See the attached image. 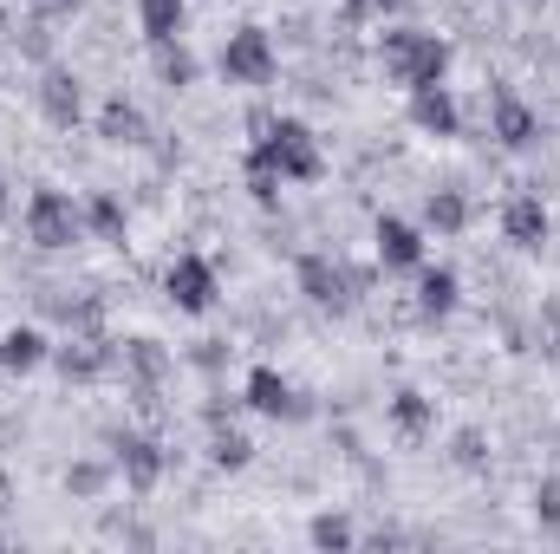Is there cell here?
Wrapping results in <instances>:
<instances>
[{
  "label": "cell",
  "instance_id": "6da1fadb",
  "mask_svg": "<svg viewBox=\"0 0 560 554\" xmlns=\"http://www.w3.org/2000/svg\"><path fill=\"white\" fill-rule=\"evenodd\" d=\"M385 72H392V85H405V92H423V85H443V66H450V46L436 39V33H411V26H398V33H385Z\"/></svg>",
  "mask_w": 560,
  "mask_h": 554
},
{
  "label": "cell",
  "instance_id": "7a4b0ae2",
  "mask_svg": "<svg viewBox=\"0 0 560 554\" xmlns=\"http://www.w3.org/2000/svg\"><path fill=\"white\" fill-rule=\"evenodd\" d=\"M255 163H268L280 183H313L319 176V143H313V131L300 118H280L275 131L255 143Z\"/></svg>",
  "mask_w": 560,
  "mask_h": 554
},
{
  "label": "cell",
  "instance_id": "3957f363",
  "mask_svg": "<svg viewBox=\"0 0 560 554\" xmlns=\"http://www.w3.org/2000/svg\"><path fill=\"white\" fill-rule=\"evenodd\" d=\"M79 229H85V216L72 209V196L33 189V203H26V235H33V249H72Z\"/></svg>",
  "mask_w": 560,
  "mask_h": 554
},
{
  "label": "cell",
  "instance_id": "277c9868",
  "mask_svg": "<svg viewBox=\"0 0 560 554\" xmlns=\"http://www.w3.org/2000/svg\"><path fill=\"white\" fill-rule=\"evenodd\" d=\"M222 72H229V85H268V79H275V46H268V33H261V26L229 33Z\"/></svg>",
  "mask_w": 560,
  "mask_h": 554
},
{
  "label": "cell",
  "instance_id": "5b68a950",
  "mask_svg": "<svg viewBox=\"0 0 560 554\" xmlns=\"http://www.w3.org/2000/svg\"><path fill=\"white\" fill-rule=\"evenodd\" d=\"M163 287H170V300H176L183 313H209V307H215V268H209L202 255H176L170 275H163Z\"/></svg>",
  "mask_w": 560,
  "mask_h": 554
},
{
  "label": "cell",
  "instance_id": "8992f818",
  "mask_svg": "<svg viewBox=\"0 0 560 554\" xmlns=\"http://www.w3.org/2000/svg\"><path fill=\"white\" fill-rule=\"evenodd\" d=\"M300 287H306V300H319V307H352V275H346L339 262H326V255H306V262H300Z\"/></svg>",
  "mask_w": 560,
  "mask_h": 554
},
{
  "label": "cell",
  "instance_id": "52a82bcc",
  "mask_svg": "<svg viewBox=\"0 0 560 554\" xmlns=\"http://www.w3.org/2000/svg\"><path fill=\"white\" fill-rule=\"evenodd\" d=\"M248 405L261 417H300V399H293V385L280 379L275 366H255L248 372Z\"/></svg>",
  "mask_w": 560,
  "mask_h": 554
},
{
  "label": "cell",
  "instance_id": "ba28073f",
  "mask_svg": "<svg viewBox=\"0 0 560 554\" xmlns=\"http://www.w3.org/2000/svg\"><path fill=\"white\" fill-rule=\"evenodd\" d=\"M502 235H509L515 249H541V242H548V209H541L535 196H515V203L502 209Z\"/></svg>",
  "mask_w": 560,
  "mask_h": 554
},
{
  "label": "cell",
  "instance_id": "9c48e42d",
  "mask_svg": "<svg viewBox=\"0 0 560 554\" xmlns=\"http://www.w3.org/2000/svg\"><path fill=\"white\" fill-rule=\"evenodd\" d=\"M378 262H385V268H418L423 262V235L411 229V222L385 216V222H378Z\"/></svg>",
  "mask_w": 560,
  "mask_h": 554
},
{
  "label": "cell",
  "instance_id": "30bf717a",
  "mask_svg": "<svg viewBox=\"0 0 560 554\" xmlns=\"http://www.w3.org/2000/svg\"><path fill=\"white\" fill-rule=\"evenodd\" d=\"M411 118H418L423 131H436V138H456V99L443 92V85H423V92H411Z\"/></svg>",
  "mask_w": 560,
  "mask_h": 554
},
{
  "label": "cell",
  "instance_id": "8fae6325",
  "mask_svg": "<svg viewBox=\"0 0 560 554\" xmlns=\"http://www.w3.org/2000/svg\"><path fill=\"white\" fill-rule=\"evenodd\" d=\"M495 138L509 143V150H522V143L535 138V112L515 92H495Z\"/></svg>",
  "mask_w": 560,
  "mask_h": 554
},
{
  "label": "cell",
  "instance_id": "7c38bea8",
  "mask_svg": "<svg viewBox=\"0 0 560 554\" xmlns=\"http://www.w3.org/2000/svg\"><path fill=\"white\" fill-rule=\"evenodd\" d=\"M39 105H46V118H52V125H79V112H85V99H79V79L52 72V79L39 85Z\"/></svg>",
  "mask_w": 560,
  "mask_h": 554
},
{
  "label": "cell",
  "instance_id": "4fadbf2b",
  "mask_svg": "<svg viewBox=\"0 0 560 554\" xmlns=\"http://www.w3.org/2000/svg\"><path fill=\"white\" fill-rule=\"evenodd\" d=\"M118 470H125L138 489H150V483L163 476V457H156V443H150V437H125V443H118Z\"/></svg>",
  "mask_w": 560,
  "mask_h": 554
},
{
  "label": "cell",
  "instance_id": "5bb4252c",
  "mask_svg": "<svg viewBox=\"0 0 560 554\" xmlns=\"http://www.w3.org/2000/svg\"><path fill=\"white\" fill-rule=\"evenodd\" d=\"M138 20H143L150 46H170L183 33V0H138Z\"/></svg>",
  "mask_w": 560,
  "mask_h": 554
},
{
  "label": "cell",
  "instance_id": "9a60e30c",
  "mask_svg": "<svg viewBox=\"0 0 560 554\" xmlns=\"http://www.w3.org/2000/svg\"><path fill=\"white\" fill-rule=\"evenodd\" d=\"M39 359H46V339H39V333H7V339H0V366H7V372H33Z\"/></svg>",
  "mask_w": 560,
  "mask_h": 554
},
{
  "label": "cell",
  "instance_id": "2e32d148",
  "mask_svg": "<svg viewBox=\"0 0 560 554\" xmlns=\"http://www.w3.org/2000/svg\"><path fill=\"white\" fill-rule=\"evenodd\" d=\"M392 424H398L405 437H423V430L436 424V412H430V399H423V392H398V399H392Z\"/></svg>",
  "mask_w": 560,
  "mask_h": 554
},
{
  "label": "cell",
  "instance_id": "e0dca14e",
  "mask_svg": "<svg viewBox=\"0 0 560 554\" xmlns=\"http://www.w3.org/2000/svg\"><path fill=\"white\" fill-rule=\"evenodd\" d=\"M98 131H105L112 143H143V112H138V105H125V99H118V105H105Z\"/></svg>",
  "mask_w": 560,
  "mask_h": 554
},
{
  "label": "cell",
  "instance_id": "ac0fdd59",
  "mask_svg": "<svg viewBox=\"0 0 560 554\" xmlns=\"http://www.w3.org/2000/svg\"><path fill=\"white\" fill-rule=\"evenodd\" d=\"M423 216H430V229H436V235H456V229H463V222H469V203H463V196H456V189H436V196H430V209H423Z\"/></svg>",
  "mask_w": 560,
  "mask_h": 554
},
{
  "label": "cell",
  "instance_id": "d6986e66",
  "mask_svg": "<svg viewBox=\"0 0 560 554\" xmlns=\"http://www.w3.org/2000/svg\"><path fill=\"white\" fill-rule=\"evenodd\" d=\"M423 307H430V313H450V307H456V275H450V268H430V275H423Z\"/></svg>",
  "mask_w": 560,
  "mask_h": 554
},
{
  "label": "cell",
  "instance_id": "ffe728a7",
  "mask_svg": "<svg viewBox=\"0 0 560 554\" xmlns=\"http://www.w3.org/2000/svg\"><path fill=\"white\" fill-rule=\"evenodd\" d=\"M85 222H92L98 235H125V209H118L112 196H92V203H85Z\"/></svg>",
  "mask_w": 560,
  "mask_h": 554
},
{
  "label": "cell",
  "instance_id": "44dd1931",
  "mask_svg": "<svg viewBox=\"0 0 560 554\" xmlns=\"http://www.w3.org/2000/svg\"><path fill=\"white\" fill-rule=\"evenodd\" d=\"M215 463H222V470H242V463H248V437L222 430V437H215Z\"/></svg>",
  "mask_w": 560,
  "mask_h": 554
},
{
  "label": "cell",
  "instance_id": "7402d4cb",
  "mask_svg": "<svg viewBox=\"0 0 560 554\" xmlns=\"http://www.w3.org/2000/svg\"><path fill=\"white\" fill-rule=\"evenodd\" d=\"M313 542H319V549H346V542H352V529H346L339 516H319V522H313Z\"/></svg>",
  "mask_w": 560,
  "mask_h": 554
},
{
  "label": "cell",
  "instance_id": "603a6c76",
  "mask_svg": "<svg viewBox=\"0 0 560 554\" xmlns=\"http://www.w3.org/2000/svg\"><path fill=\"white\" fill-rule=\"evenodd\" d=\"M189 72H196V59H189V53H170V46H163V79H170V85H189Z\"/></svg>",
  "mask_w": 560,
  "mask_h": 554
},
{
  "label": "cell",
  "instance_id": "cb8c5ba5",
  "mask_svg": "<svg viewBox=\"0 0 560 554\" xmlns=\"http://www.w3.org/2000/svg\"><path fill=\"white\" fill-rule=\"evenodd\" d=\"M535 509H541V522H560V476H548V483L535 489Z\"/></svg>",
  "mask_w": 560,
  "mask_h": 554
},
{
  "label": "cell",
  "instance_id": "d4e9b609",
  "mask_svg": "<svg viewBox=\"0 0 560 554\" xmlns=\"http://www.w3.org/2000/svg\"><path fill=\"white\" fill-rule=\"evenodd\" d=\"M541 320H548V353H560V300L541 307Z\"/></svg>",
  "mask_w": 560,
  "mask_h": 554
},
{
  "label": "cell",
  "instance_id": "484cf974",
  "mask_svg": "<svg viewBox=\"0 0 560 554\" xmlns=\"http://www.w3.org/2000/svg\"><path fill=\"white\" fill-rule=\"evenodd\" d=\"M456 457H463V463H476V457H482V437H476V430H463V437H456Z\"/></svg>",
  "mask_w": 560,
  "mask_h": 554
},
{
  "label": "cell",
  "instance_id": "4316f807",
  "mask_svg": "<svg viewBox=\"0 0 560 554\" xmlns=\"http://www.w3.org/2000/svg\"><path fill=\"white\" fill-rule=\"evenodd\" d=\"M33 7H46V13H59V7H72V0H33Z\"/></svg>",
  "mask_w": 560,
  "mask_h": 554
},
{
  "label": "cell",
  "instance_id": "83f0119b",
  "mask_svg": "<svg viewBox=\"0 0 560 554\" xmlns=\"http://www.w3.org/2000/svg\"><path fill=\"white\" fill-rule=\"evenodd\" d=\"M0 189H7V183H0ZM0 216H7V196H0Z\"/></svg>",
  "mask_w": 560,
  "mask_h": 554
},
{
  "label": "cell",
  "instance_id": "f1b7e54d",
  "mask_svg": "<svg viewBox=\"0 0 560 554\" xmlns=\"http://www.w3.org/2000/svg\"><path fill=\"white\" fill-rule=\"evenodd\" d=\"M378 7H405V0H378Z\"/></svg>",
  "mask_w": 560,
  "mask_h": 554
},
{
  "label": "cell",
  "instance_id": "f546056e",
  "mask_svg": "<svg viewBox=\"0 0 560 554\" xmlns=\"http://www.w3.org/2000/svg\"><path fill=\"white\" fill-rule=\"evenodd\" d=\"M522 7H541V0H522Z\"/></svg>",
  "mask_w": 560,
  "mask_h": 554
}]
</instances>
